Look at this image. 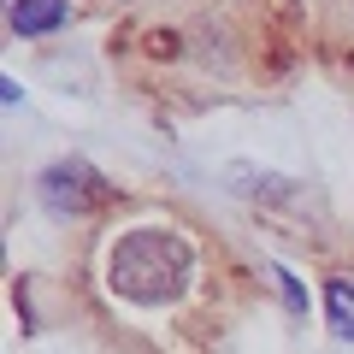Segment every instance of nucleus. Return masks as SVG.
Masks as SVG:
<instances>
[{"label": "nucleus", "instance_id": "f257e3e1", "mask_svg": "<svg viewBox=\"0 0 354 354\" xmlns=\"http://www.w3.org/2000/svg\"><path fill=\"white\" fill-rule=\"evenodd\" d=\"M189 266H195V254L177 230L136 225L106 248V290L130 307H165V301L183 295Z\"/></svg>", "mask_w": 354, "mask_h": 354}, {"label": "nucleus", "instance_id": "f03ea898", "mask_svg": "<svg viewBox=\"0 0 354 354\" xmlns=\"http://www.w3.org/2000/svg\"><path fill=\"white\" fill-rule=\"evenodd\" d=\"M36 195H41V207H48V213H95L113 189H106V177L95 171V165L59 160V165H48V171H41Z\"/></svg>", "mask_w": 354, "mask_h": 354}, {"label": "nucleus", "instance_id": "7ed1b4c3", "mask_svg": "<svg viewBox=\"0 0 354 354\" xmlns=\"http://www.w3.org/2000/svg\"><path fill=\"white\" fill-rule=\"evenodd\" d=\"M71 18V0H12V36H48Z\"/></svg>", "mask_w": 354, "mask_h": 354}, {"label": "nucleus", "instance_id": "20e7f679", "mask_svg": "<svg viewBox=\"0 0 354 354\" xmlns=\"http://www.w3.org/2000/svg\"><path fill=\"white\" fill-rule=\"evenodd\" d=\"M325 325H330L337 342H354V278L325 283Z\"/></svg>", "mask_w": 354, "mask_h": 354}]
</instances>
